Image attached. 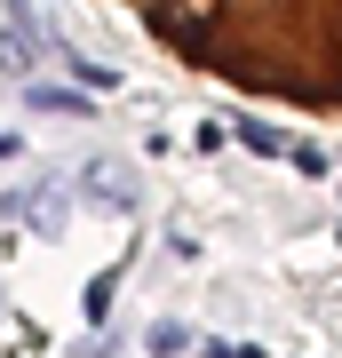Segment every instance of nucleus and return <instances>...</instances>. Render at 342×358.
Listing matches in <instances>:
<instances>
[{"label": "nucleus", "instance_id": "f03ea898", "mask_svg": "<svg viewBox=\"0 0 342 358\" xmlns=\"http://www.w3.org/2000/svg\"><path fill=\"white\" fill-rule=\"evenodd\" d=\"M239 143H247V152H263V159H294V143H287L279 128H263V120H239Z\"/></svg>", "mask_w": 342, "mask_h": 358}, {"label": "nucleus", "instance_id": "39448f33", "mask_svg": "<svg viewBox=\"0 0 342 358\" xmlns=\"http://www.w3.org/2000/svg\"><path fill=\"white\" fill-rule=\"evenodd\" d=\"M104 310H112V271H104V279H88V319H104Z\"/></svg>", "mask_w": 342, "mask_h": 358}, {"label": "nucleus", "instance_id": "f257e3e1", "mask_svg": "<svg viewBox=\"0 0 342 358\" xmlns=\"http://www.w3.org/2000/svg\"><path fill=\"white\" fill-rule=\"evenodd\" d=\"M183 64L327 112L342 103V0H127Z\"/></svg>", "mask_w": 342, "mask_h": 358}, {"label": "nucleus", "instance_id": "7ed1b4c3", "mask_svg": "<svg viewBox=\"0 0 342 358\" xmlns=\"http://www.w3.org/2000/svg\"><path fill=\"white\" fill-rule=\"evenodd\" d=\"M32 103H40V112H72V120H88V112H96V103H88V96H72V88H32Z\"/></svg>", "mask_w": 342, "mask_h": 358}, {"label": "nucleus", "instance_id": "423d86ee", "mask_svg": "<svg viewBox=\"0 0 342 358\" xmlns=\"http://www.w3.org/2000/svg\"><path fill=\"white\" fill-rule=\"evenodd\" d=\"M199 358H239V350H231V343H199Z\"/></svg>", "mask_w": 342, "mask_h": 358}, {"label": "nucleus", "instance_id": "20e7f679", "mask_svg": "<svg viewBox=\"0 0 342 358\" xmlns=\"http://www.w3.org/2000/svg\"><path fill=\"white\" fill-rule=\"evenodd\" d=\"M143 343H152V350H159V358H176V350H183V343H191V327H183V319H159V327H152V334H143Z\"/></svg>", "mask_w": 342, "mask_h": 358}, {"label": "nucleus", "instance_id": "0eeeda50", "mask_svg": "<svg viewBox=\"0 0 342 358\" xmlns=\"http://www.w3.org/2000/svg\"><path fill=\"white\" fill-rule=\"evenodd\" d=\"M334 239H342V231H334Z\"/></svg>", "mask_w": 342, "mask_h": 358}]
</instances>
